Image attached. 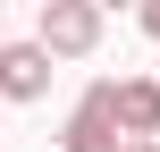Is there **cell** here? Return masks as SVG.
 I'll use <instances>...</instances> for the list:
<instances>
[{"instance_id":"cell-1","label":"cell","mask_w":160,"mask_h":152,"mask_svg":"<svg viewBox=\"0 0 160 152\" xmlns=\"http://www.w3.org/2000/svg\"><path fill=\"white\" fill-rule=\"evenodd\" d=\"M101 34H110V17H101L93 0H42V17H34V42L51 51V68H59V59H93Z\"/></svg>"},{"instance_id":"cell-2","label":"cell","mask_w":160,"mask_h":152,"mask_svg":"<svg viewBox=\"0 0 160 152\" xmlns=\"http://www.w3.org/2000/svg\"><path fill=\"white\" fill-rule=\"evenodd\" d=\"M59 152H127L110 85H84V93H76V110H68V127H59Z\"/></svg>"},{"instance_id":"cell-3","label":"cell","mask_w":160,"mask_h":152,"mask_svg":"<svg viewBox=\"0 0 160 152\" xmlns=\"http://www.w3.org/2000/svg\"><path fill=\"white\" fill-rule=\"evenodd\" d=\"M51 93V51L42 42H0V110L8 102H42Z\"/></svg>"},{"instance_id":"cell-4","label":"cell","mask_w":160,"mask_h":152,"mask_svg":"<svg viewBox=\"0 0 160 152\" xmlns=\"http://www.w3.org/2000/svg\"><path fill=\"white\" fill-rule=\"evenodd\" d=\"M110 102H118V135L127 144H160V76H118Z\"/></svg>"},{"instance_id":"cell-5","label":"cell","mask_w":160,"mask_h":152,"mask_svg":"<svg viewBox=\"0 0 160 152\" xmlns=\"http://www.w3.org/2000/svg\"><path fill=\"white\" fill-rule=\"evenodd\" d=\"M143 34H152V42H160V0H152V8H143Z\"/></svg>"},{"instance_id":"cell-6","label":"cell","mask_w":160,"mask_h":152,"mask_svg":"<svg viewBox=\"0 0 160 152\" xmlns=\"http://www.w3.org/2000/svg\"><path fill=\"white\" fill-rule=\"evenodd\" d=\"M127 152H160V144H127Z\"/></svg>"},{"instance_id":"cell-7","label":"cell","mask_w":160,"mask_h":152,"mask_svg":"<svg viewBox=\"0 0 160 152\" xmlns=\"http://www.w3.org/2000/svg\"><path fill=\"white\" fill-rule=\"evenodd\" d=\"M0 42H8V25H0Z\"/></svg>"}]
</instances>
